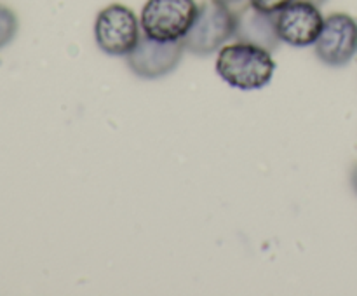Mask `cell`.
<instances>
[{"label":"cell","mask_w":357,"mask_h":296,"mask_svg":"<svg viewBox=\"0 0 357 296\" xmlns=\"http://www.w3.org/2000/svg\"><path fill=\"white\" fill-rule=\"evenodd\" d=\"M216 72L236 89L255 91L271 82L275 72V61L267 49L236 42L218 51Z\"/></svg>","instance_id":"6da1fadb"},{"label":"cell","mask_w":357,"mask_h":296,"mask_svg":"<svg viewBox=\"0 0 357 296\" xmlns=\"http://www.w3.org/2000/svg\"><path fill=\"white\" fill-rule=\"evenodd\" d=\"M236 13L227 3L209 0L199 7L194 24L185 35L183 45L197 56H208L220 51L225 42L234 38Z\"/></svg>","instance_id":"7a4b0ae2"},{"label":"cell","mask_w":357,"mask_h":296,"mask_svg":"<svg viewBox=\"0 0 357 296\" xmlns=\"http://www.w3.org/2000/svg\"><path fill=\"white\" fill-rule=\"evenodd\" d=\"M197 13L195 0H149L142 9L139 24L143 33L153 40H183Z\"/></svg>","instance_id":"3957f363"},{"label":"cell","mask_w":357,"mask_h":296,"mask_svg":"<svg viewBox=\"0 0 357 296\" xmlns=\"http://www.w3.org/2000/svg\"><path fill=\"white\" fill-rule=\"evenodd\" d=\"M98 47L110 56H128L142 38V24L129 7L112 3L100 10L94 23Z\"/></svg>","instance_id":"277c9868"},{"label":"cell","mask_w":357,"mask_h":296,"mask_svg":"<svg viewBox=\"0 0 357 296\" xmlns=\"http://www.w3.org/2000/svg\"><path fill=\"white\" fill-rule=\"evenodd\" d=\"M316 54L324 65L344 66L357 54V21L345 13H335L324 20Z\"/></svg>","instance_id":"5b68a950"},{"label":"cell","mask_w":357,"mask_h":296,"mask_svg":"<svg viewBox=\"0 0 357 296\" xmlns=\"http://www.w3.org/2000/svg\"><path fill=\"white\" fill-rule=\"evenodd\" d=\"M279 38L293 47H307L316 44L324 26V17L316 3L307 0H293L275 16Z\"/></svg>","instance_id":"8992f818"},{"label":"cell","mask_w":357,"mask_h":296,"mask_svg":"<svg viewBox=\"0 0 357 296\" xmlns=\"http://www.w3.org/2000/svg\"><path fill=\"white\" fill-rule=\"evenodd\" d=\"M183 51V40L160 42L143 33L128 54V65L142 79H160L180 65Z\"/></svg>","instance_id":"52a82bcc"},{"label":"cell","mask_w":357,"mask_h":296,"mask_svg":"<svg viewBox=\"0 0 357 296\" xmlns=\"http://www.w3.org/2000/svg\"><path fill=\"white\" fill-rule=\"evenodd\" d=\"M275 16L278 14L260 13L251 6L237 10L234 38L237 42H246L267 51H275L281 42L275 26Z\"/></svg>","instance_id":"ba28073f"},{"label":"cell","mask_w":357,"mask_h":296,"mask_svg":"<svg viewBox=\"0 0 357 296\" xmlns=\"http://www.w3.org/2000/svg\"><path fill=\"white\" fill-rule=\"evenodd\" d=\"M17 33V17L7 7L0 6V47L9 44Z\"/></svg>","instance_id":"9c48e42d"},{"label":"cell","mask_w":357,"mask_h":296,"mask_svg":"<svg viewBox=\"0 0 357 296\" xmlns=\"http://www.w3.org/2000/svg\"><path fill=\"white\" fill-rule=\"evenodd\" d=\"M251 7H255L260 13L267 14H278L279 10L284 9L286 6L293 2V0H248Z\"/></svg>","instance_id":"30bf717a"},{"label":"cell","mask_w":357,"mask_h":296,"mask_svg":"<svg viewBox=\"0 0 357 296\" xmlns=\"http://www.w3.org/2000/svg\"><path fill=\"white\" fill-rule=\"evenodd\" d=\"M352 187H354V190L357 194V166L354 167V171H352Z\"/></svg>","instance_id":"8fae6325"},{"label":"cell","mask_w":357,"mask_h":296,"mask_svg":"<svg viewBox=\"0 0 357 296\" xmlns=\"http://www.w3.org/2000/svg\"><path fill=\"white\" fill-rule=\"evenodd\" d=\"M218 2H223V3H227V6H230V3H237V2H241V0H218Z\"/></svg>","instance_id":"7c38bea8"},{"label":"cell","mask_w":357,"mask_h":296,"mask_svg":"<svg viewBox=\"0 0 357 296\" xmlns=\"http://www.w3.org/2000/svg\"><path fill=\"white\" fill-rule=\"evenodd\" d=\"M307 2L316 3V6H321V3H324V2H326V0H307Z\"/></svg>","instance_id":"4fadbf2b"}]
</instances>
